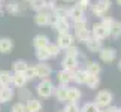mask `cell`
<instances>
[{
	"label": "cell",
	"instance_id": "36",
	"mask_svg": "<svg viewBox=\"0 0 121 112\" xmlns=\"http://www.w3.org/2000/svg\"><path fill=\"white\" fill-rule=\"evenodd\" d=\"M24 76L27 78V81L38 78V76H36V69H35V66H29V67H27L26 72H24Z\"/></svg>",
	"mask_w": 121,
	"mask_h": 112
},
{
	"label": "cell",
	"instance_id": "27",
	"mask_svg": "<svg viewBox=\"0 0 121 112\" xmlns=\"http://www.w3.org/2000/svg\"><path fill=\"white\" fill-rule=\"evenodd\" d=\"M85 85L90 88V90H96V88H99L100 85V79L97 75H88L87 81H85Z\"/></svg>",
	"mask_w": 121,
	"mask_h": 112
},
{
	"label": "cell",
	"instance_id": "25",
	"mask_svg": "<svg viewBox=\"0 0 121 112\" xmlns=\"http://www.w3.org/2000/svg\"><path fill=\"white\" fill-rule=\"evenodd\" d=\"M48 37H46L45 34H36L33 37V45H35V48L38 49V48H46L48 46Z\"/></svg>",
	"mask_w": 121,
	"mask_h": 112
},
{
	"label": "cell",
	"instance_id": "15",
	"mask_svg": "<svg viewBox=\"0 0 121 112\" xmlns=\"http://www.w3.org/2000/svg\"><path fill=\"white\" fill-rule=\"evenodd\" d=\"M42 108H43V105H42V102L35 99V97H31L30 100L26 102V109L27 112H40Z\"/></svg>",
	"mask_w": 121,
	"mask_h": 112
},
{
	"label": "cell",
	"instance_id": "44",
	"mask_svg": "<svg viewBox=\"0 0 121 112\" xmlns=\"http://www.w3.org/2000/svg\"><path fill=\"white\" fill-rule=\"evenodd\" d=\"M117 3H118V4H120V6H121V0H117Z\"/></svg>",
	"mask_w": 121,
	"mask_h": 112
},
{
	"label": "cell",
	"instance_id": "3",
	"mask_svg": "<svg viewBox=\"0 0 121 112\" xmlns=\"http://www.w3.org/2000/svg\"><path fill=\"white\" fill-rule=\"evenodd\" d=\"M112 100H114L112 93L108 91V90H102V91L97 93V96H96V102H94V103L99 106V108H108V106H111Z\"/></svg>",
	"mask_w": 121,
	"mask_h": 112
},
{
	"label": "cell",
	"instance_id": "28",
	"mask_svg": "<svg viewBox=\"0 0 121 112\" xmlns=\"http://www.w3.org/2000/svg\"><path fill=\"white\" fill-rule=\"evenodd\" d=\"M36 58L39 60V63H46L51 58L48 49H46V48H38V49H36Z\"/></svg>",
	"mask_w": 121,
	"mask_h": 112
},
{
	"label": "cell",
	"instance_id": "47",
	"mask_svg": "<svg viewBox=\"0 0 121 112\" xmlns=\"http://www.w3.org/2000/svg\"><path fill=\"white\" fill-rule=\"evenodd\" d=\"M99 112H103V111H99Z\"/></svg>",
	"mask_w": 121,
	"mask_h": 112
},
{
	"label": "cell",
	"instance_id": "5",
	"mask_svg": "<svg viewBox=\"0 0 121 112\" xmlns=\"http://www.w3.org/2000/svg\"><path fill=\"white\" fill-rule=\"evenodd\" d=\"M6 11L11 15H21L22 12L26 11V6L22 2H18V0H12L6 4Z\"/></svg>",
	"mask_w": 121,
	"mask_h": 112
},
{
	"label": "cell",
	"instance_id": "11",
	"mask_svg": "<svg viewBox=\"0 0 121 112\" xmlns=\"http://www.w3.org/2000/svg\"><path fill=\"white\" fill-rule=\"evenodd\" d=\"M82 97V93L76 87H67V102L69 103H78Z\"/></svg>",
	"mask_w": 121,
	"mask_h": 112
},
{
	"label": "cell",
	"instance_id": "48",
	"mask_svg": "<svg viewBox=\"0 0 121 112\" xmlns=\"http://www.w3.org/2000/svg\"><path fill=\"white\" fill-rule=\"evenodd\" d=\"M120 112H121V109H120Z\"/></svg>",
	"mask_w": 121,
	"mask_h": 112
},
{
	"label": "cell",
	"instance_id": "17",
	"mask_svg": "<svg viewBox=\"0 0 121 112\" xmlns=\"http://www.w3.org/2000/svg\"><path fill=\"white\" fill-rule=\"evenodd\" d=\"M27 78L24 76V73H13L12 75V85L15 88H24L27 85Z\"/></svg>",
	"mask_w": 121,
	"mask_h": 112
},
{
	"label": "cell",
	"instance_id": "24",
	"mask_svg": "<svg viewBox=\"0 0 121 112\" xmlns=\"http://www.w3.org/2000/svg\"><path fill=\"white\" fill-rule=\"evenodd\" d=\"M85 72L88 75H97L99 76V73L102 72V66L97 61H88L85 64Z\"/></svg>",
	"mask_w": 121,
	"mask_h": 112
},
{
	"label": "cell",
	"instance_id": "31",
	"mask_svg": "<svg viewBox=\"0 0 121 112\" xmlns=\"http://www.w3.org/2000/svg\"><path fill=\"white\" fill-rule=\"evenodd\" d=\"M99 111H100V108L94 102H88V103H85L81 108V112H99Z\"/></svg>",
	"mask_w": 121,
	"mask_h": 112
},
{
	"label": "cell",
	"instance_id": "26",
	"mask_svg": "<svg viewBox=\"0 0 121 112\" xmlns=\"http://www.w3.org/2000/svg\"><path fill=\"white\" fill-rule=\"evenodd\" d=\"M12 84V73L9 70H0V87H8Z\"/></svg>",
	"mask_w": 121,
	"mask_h": 112
},
{
	"label": "cell",
	"instance_id": "35",
	"mask_svg": "<svg viewBox=\"0 0 121 112\" xmlns=\"http://www.w3.org/2000/svg\"><path fill=\"white\" fill-rule=\"evenodd\" d=\"M112 22H114L112 18H108V17H103V18H102V22H100V24L105 27V30L108 31V34L111 33V27H112Z\"/></svg>",
	"mask_w": 121,
	"mask_h": 112
},
{
	"label": "cell",
	"instance_id": "4",
	"mask_svg": "<svg viewBox=\"0 0 121 112\" xmlns=\"http://www.w3.org/2000/svg\"><path fill=\"white\" fill-rule=\"evenodd\" d=\"M73 42H75V37L70 33H63V34H58V37H57V46L64 51L67 48H70L73 45Z\"/></svg>",
	"mask_w": 121,
	"mask_h": 112
},
{
	"label": "cell",
	"instance_id": "41",
	"mask_svg": "<svg viewBox=\"0 0 121 112\" xmlns=\"http://www.w3.org/2000/svg\"><path fill=\"white\" fill-rule=\"evenodd\" d=\"M103 112H120V108H117V106H108Z\"/></svg>",
	"mask_w": 121,
	"mask_h": 112
},
{
	"label": "cell",
	"instance_id": "2",
	"mask_svg": "<svg viewBox=\"0 0 121 112\" xmlns=\"http://www.w3.org/2000/svg\"><path fill=\"white\" fill-rule=\"evenodd\" d=\"M111 0H97L96 3L91 4V12L94 17H99V18H103L108 11L111 9Z\"/></svg>",
	"mask_w": 121,
	"mask_h": 112
},
{
	"label": "cell",
	"instance_id": "21",
	"mask_svg": "<svg viewBox=\"0 0 121 112\" xmlns=\"http://www.w3.org/2000/svg\"><path fill=\"white\" fill-rule=\"evenodd\" d=\"M73 37H75V40L81 42V43H85V42L90 39V37H93V36H91V30L84 29V30H75Z\"/></svg>",
	"mask_w": 121,
	"mask_h": 112
},
{
	"label": "cell",
	"instance_id": "16",
	"mask_svg": "<svg viewBox=\"0 0 121 112\" xmlns=\"http://www.w3.org/2000/svg\"><path fill=\"white\" fill-rule=\"evenodd\" d=\"M49 12L48 11H42V12H36L35 15V22L40 27H45V26H49Z\"/></svg>",
	"mask_w": 121,
	"mask_h": 112
},
{
	"label": "cell",
	"instance_id": "43",
	"mask_svg": "<svg viewBox=\"0 0 121 112\" xmlns=\"http://www.w3.org/2000/svg\"><path fill=\"white\" fill-rule=\"evenodd\" d=\"M118 69L121 70V60H120V63H118Z\"/></svg>",
	"mask_w": 121,
	"mask_h": 112
},
{
	"label": "cell",
	"instance_id": "45",
	"mask_svg": "<svg viewBox=\"0 0 121 112\" xmlns=\"http://www.w3.org/2000/svg\"><path fill=\"white\" fill-rule=\"evenodd\" d=\"M63 2H72V0H63Z\"/></svg>",
	"mask_w": 121,
	"mask_h": 112
},
{
	"label": "cell",
	"instance_id": "13",
	"mask_svg": "<svg viewBox=\"0 0 121 112\" xmlns=\"http://www.w3.org/2000/svg\"><path fill=\"white\" fill-rule=\"evenodd\" d=\"M13 97V88L11 85L8 87H0V103H8Z\"/></svg>",
	"mask_w": 121,
	"mask_h": 112
},
{
	"label": "cell",
	"instance_id": "9",
	"mask_svg": "<svg viewBox=\"0 0 121 112\" xmlns=\"http://www.w3.org/2000/svg\"><path fill=\"white\" fill-rule=\"evenodd\" d=\"M61 67H63V70H67V72L73 73L78 67H79L78 58H73V57H69V55H66V57L63 58V61H61Z\"/></svg>",
	"mask_w": 121,
	"mask_h": 112
},
{
	"label": "cell",
	"instance_id": "32",
	"mask_svg": "<svg viewBox=\"0 0 121 112\" xmlns=\"http://www.w3.org/2000/svg\"><path fill=\"white\" fill-rule=\"evenodd\" d=\"M66 55H69V57H73V58H79V57H81V51H79V48H78V46L72 45L70 48L66 49Z\"/></svg>",
	"mask_w": 121,
	"mask_h": 112
},
{
	"label": "cell",
	"instance_id": "22",
	"mask_svg": "<svg viewBox=\"0 0 121 112\" xmlns=\"http://www.w3.org/2000/svg\"><path fill=\"white\" fill-rule=\"evenodd\" d=\"M30 9H33L35 12H42L46 11V6H48V0H30Z\"/></svg>",
	"mask_w": 121,
	"mask_h": 112
},
{
	"label": "cell",
	"instance_id": "1",
	"mask_svg": "<svg viewBox=\"0 0 121 112\" xmlns=\"http://www.w3.org/2000/svg\"><path fill=\"white\" fill-rule=\"evenodd\" d=\"M54 90H55V87L49 79H42L38 84V87H36V93L42 99H48V97L54 96Z\"/></svg>",
	"mask_w": 121,
	"mask_h": 112
},
{
	"label": "cell",
	"instance_id": "23",
	"mask_svg": "<svg viewBox=\"0 0 121 112\" xmlns=\"http://www.w3.org/2000/svg\"><path fill=\"white\" fill-rule=\"evenodd\" d=\"M54 97H55L58 102H61V103L67 102V87L58 85V87L54 90Z\"/></svg>",
	"mask_w": 121,
	"mask_h": 112
},
{
	"label": "cell",
	"instance_id": "46",
	"mask_svg": "<svg viewBox=\"0 0 121 112\" xmlns=\"http://www.w3.org/2000/svg\"><path fill=\"white\" fill-rule=\"evenodd\" d=\"M21 2H30V0H21Z\"/></svg>",
	"mask_w": 121,
	"mask_h": 112
},
{
	"label": "cell",
	"instance_id": "8",
	"mask_svg": "<svg viewBox=\"0 0 121 112\" xmlns=\"http://www.w3.org/2000/svg\"><path fill=\"white\" fill-rule=\"evenodd\" d=\"M99 57L103 63H112L117 58V52L114 48H102L99 51Z\"/></svg>",
	"mask_w": 121,
	"mask_h": 112
},
{
	"label": "cell",
	"instance_id": "49",
	"mask_svg": "<svg viewBox=\"0 0 121 112\" xmlns=\"http://www.w3.org/2000/svg\"><path fill=\"white\" fill-rule=\"evenodd\" d=\"M0 2H2V0H0Z\"/></svg>",
	"mask_w": 121,
	"mask_h": 112
},
{
	"label": "cell",
	"instance_id": "39",
	"mask_svg": "<svg viewBox=\"0 0 121 112\" xmlns=\"http://www.w3.org/2000/svg\"><path fill=\"white\" fill-rule=\"evenodd\" d=\"M76 6L85 12L88 8H91V0H76Z\"/></svg>",
	"mask_w": 121,
	"mask_h": 112
},
{
	"label": "cell",
	"instance_id": "19",
	"mask_svg": "<svg viewBox=\"0 0 121 112\" xmlns=\"http://www.w3.org/2000/svg\"><path fill=\"white\" fill-rule=\"evenodd\" d=\"M85 45H87V49L90 51V52H99V51L103 48L102 46V40H99V39H94V37H90L87 42H85Z\"/></svg>",
	"mask_w": 121,
	"mask_h": 112
},
{
	"label": "cell",
	"instance_id": "37",
	"mask_svg": "<svg viewBox=\"0 0 121 112\" xmlns=\"http://www.w3.org/2000/svg\"><path fill=\"white\" fill-rule=\"evenodd\" d=\"M63 112H81V108L78 106V103H69L67 102V105L64 106Z\"/></svg>",
	"mask_w": 121,
	"mask_h": 112
},
{
	"label": "cell",
	"instance_id": "40",
	"mask_svg": "<svg viewBox=\"0 0 121 112\" xmlns=\"http://www.w3.org/2000/svg\"><path fill=\"white\" fill-rule=\"evenodd\" d=\"M73 29H75V30H84V29H87V20L75 21V22H73Z\"/></svg>",
	"mask_w": 121,
	"mask_h": 112
},
{
	"label": "cell",
	"instance_id": "30",
	"mask_svg": "<svg viewBox=\"0 0 121 112\" xmlns=\"http://www.w3.org/2000/svg\"><path fill=\"white\" fill-rule=\"evenodd\" d=\"M109 36H112L114 39H118V37L121 36V22H120V21L114 20L112 27H111V33H109Z\"/></svg>",
	"mask_w": 121,
	"mask_h": 112
},
{
	"label": "cell",
	"instance_id": "42",
	"mask_svg": "<svg viewBox=\"0 0 121 112\" xmlns=\"http://www.w3.org/2000/svg\"><path fill=\"white\" fill-rule=\"evenodd\" d=\"M2 9H3V4H2V2H0V13H2Z\"/></svg>",
	"mask_w": 121,
	"mask_h": 112
},
{
	"label": "cell",
	"instance_id": "34",
	"mask_svg": "<svg viewBox=\"0 0 121 112\" xmlns=\"http://www.w3.org/2000/svg\"><path fill=\"white\" fill-rule=\"evenodd\" d=\"M20 90V93H18V97H20V100H30L31 99V93H30V90H27V88L24 87V88H18Z\"/></svg>",
	"mask_w": 121,
	"mask_h": 112
},
{
	"label": "cell",
	"instance_id": "33",
	"mask_svg": "<svg viewBox=\"0 0 121 112\" xmlns=\"http://www.w3.org/2000/svg\"><path fill=\"white\" fill-rule=\"evenodd\" d=\"M46 49H48V52H49V57H51V58L57 57V55L60 54V48L57 46V43H48Z\"/></svg>",
	"mask_w": 121,
	"mask_h": 112
},
{
	"label": "cell",
	"instance_id": "18",
	"mask_svg": "<svg viewBox=\"0 0 121 112\" xmlns=\"http://www.w3.org/2000/svg\"><path fill=\"white\" fill-rule=\"evenodd\" d=\"M87 78H88V73L85 72V69H76L75 72L72 73V81H75L76 84H85L87 81Z\"/></svg>",
	"mask_w": 121,
	"mask_h": 112
},
{
	"label": "cell",
	"instance_id": "10",
	"mask_svg": "<svg viewBox=\"0 0 121 112\" xmlns=\"http://www.w3.org/2000/svg\"><path fill=\"white\" fill-rule=\"evenodd\" d=\"M91 36L94 37V39L103 40V39H106L109 34H108V31L105 30V27L99 22V24H94V26H93V29H91Z\"/></svg>",
	"mask_w": 121,
	"mask_h": 112
},
{
	"label": "cell",
	"instance_id": "12",
	"mask_svg": "<svg viewBox=\"0 0 121 112\" xmlns=\"http://www.w3.org/2000/svg\"><path fill=\"white\" fill-rule=\"evenodd\" d=\"M57 81H58V85L69 87V84H70V81H72V73L61 69V70L57 72Z\"/></svg>",
	"mask_w": 121,
	"mask_h": 112
},
{
	"label": "cell",
	"instance_id": "29",
	"mask_svg": "<svg viewBox=\"0 0 121 112\" xmlns=\"http://www.w3.org/2000/svg\"><path fill=\"white\" fill-rule=\"evenodd\" d=\"M12 67H13V73H24L26 69L29 67V64H27L24 60H17V61L12 64Z\"/></svg>",
	"mask_w": 121,
	"mask_h": 112
},
{
	"label": "cell",
	"instance_id": "38",
	"mask_svg": "<svg viewBox=\"0 0 121 112\" xmlns=\"http://www.w3.org/2000/svg\"><path fill=\"white\" fill-rule=\"evenodd\" d=\"M11 112H27V109H26V103H22V102H18V103L12 105Z\"/></svg>",
	"mask_w": 121,
	"mask_h": 112
},
{
	"label": "cell",
	"instance_id": "14",
	"mask_svg": "<svg viewBox=\"0 0 121 112\" xmlns=\"http://www.w3.org/2000/svg\"><path fill=\"white\" fill-rule=\"evenodd\" d=\"M54 29L57 30L58 34L69 33V29H70V20H69V18H60L58 22L54 26Z\"/></svg>",
	"mask_w": 121,
	"mask_h": 112
},
{
	"label": "cell",
	"instance_id": "7",
	"mask_svg": "<svg viewBox=\"0 0 121 112\" xmlns=\"http://www.w3.org/2000/svg\"><path fill=\"white\" fill-rule=\"evenodd\" d=\"M67 18H69V20H72L73 22L85 20V12L75 4V6H72V8H67Z\"/></svg>",
	"mask_w": 121,
	"mask_h": 112
},
{
	"label": "cell",
	"instance_id": "6",
	"mask_svg": "<svg viewBox=\"0 0 121 112\" xmlns=\"http://www.w3.org/2000/svg\"><path fill=\"white\" fill-rule=\"evenodd\" d=\"M36 69V76L40 78V79H49L51 73H52V67L46 63H39L35 66Z\"/></svg>",
	"mask_w": 121,
	"mask_h": 112
},
{
	"label": "cell",
	"instance_id": "20",
	"mask_svg": "<svg viewBox=\"0 0 121 112\" xmlns=\"http://www.w3.org/2000/svg\"><path fill=\"white\" fill-rule=\"evenodd\" d=\"M13 48V42L9 37H0V54H9Z\"/></svg>",
	"mask_w": 121,
	"mask_h": 112
}]
</instances>
